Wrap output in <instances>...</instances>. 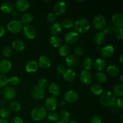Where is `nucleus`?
Returning a JSON list of instances; mask_svg holds the SVG:
<instances>
[{
  "mask_svg": "<svg viewBox=\"0 0 123 123\" xmlns=\"http://www.w3.org/2000/svg\"><path fill=\"white\" fill-rule=\"evenodd\" d=\"M48 85V82L45 78H41L38 80L37 86L43 90H45L47 88Z\"/></svg>",
  "mask_w": 123,
  "mask_h": 123,
  "instance_id": "obj_39",
  "label": "nucleus"
},
{
  "mask_svg": "<svg viewBox=\"0 0 123 123\" xmlns=\"http://www.w3.org/2000/svg\"><path fill=\"white\" fill-rule=\"evenodd\" d=\"M116 105L117 106V107L120 109H122L123 108V97H118L117 100H116Z\"/></svg>",
  "mask_w": 123,
  "mask_h": 123,
  "instance_id": "obj_50",
  "label": "nucleus"
},
{
  "mask_svg": "<svg viewBox=\"0 0 123 123\" xmlns=\"http://www.w3.org/2000/svg\"><path fill=\"white\" fill-rule=\"evenodd\" d=\"M6 100H5L4 99H2L1 101H0V105L3 106H4L5 105H6Z\"/></svg>",
  "mask_w": 123,
  "mask_h": 123,
  "instance_id": "obj_56",
  "label": "nucleus"
},
{
  "mask_svg": "<svg viewBox=\"0 0 123 123\" xmlns=\"http://www.w3.org/2000/svg\"><path fill=\"white\" fill-rule=\"evenodd\" d=\"M1 91H0V95H1Z\"/></svg>",
  "mask_w": 123,
  "mask_h": 123,
  "instance_id": "obj_63",
  "label": "nucleus"
},
{
  "mask_svg": "<svg viewBox=\"0 0 123 123\" xmlns=\"http://www.w3.org/2000/svg\"><path fill=\"white\" fill-rule=\"evenodd\" d=\"M96 81L100 84H105L106 82L107 81V76L103 72H98L97 74H96Z\"/></svg>",
  "mask_w": 123,
  "mask_h": 123,
  "instance_id": "obj_36",
  "label": "nucleus"
},
{
  "mask_svg": "<svg viewBox=\"0 0 123 123\" xmlns=\"http://www.w3.org/2000/svg\"><path fill=\"white\" fill-rule=\"evenodd\" d=\"M107 73L109 74L112 77H116L118 75L120 70L116 66L114 65H111L107 67Z\"/></svg>",
  "mask_w": 123,
  "mask_h": 123,
  "instance_id": "obj_28",
  "label": "nucleus"
},
{
  "mask_svg": "<svg viewBox=\"0 0 123 123\" xmlns=\"http://www.w3.org/2000/svg\"><path fill=\"white\" fill-rule=\"evenodd\" d=\"M92 24L96 30H102L106 26V19L103 14H96L92 19Z\"/></svg>",
  "mask_w": 123,
  "mask_h": 123,
  "instance_id": "obj_4",
  "label": "nucleus"
},
{
  "mask_svg": "<svg viewBox=\"0 0 123 123\" xmlns=\"http://www.w3.org/2000/svg\"><path fill=\"white\" fill-rule=\"evenodd\" d=\"M68 123H78L75 121H68Z\"/></svg>",
  "mask_w": 123,
  "mask_h": 123,
  "instance_id": "obj_60",
  "label": "nucleus"
},
{
  "mask_svg": "<svg viewBox=\"0 0 123 123\" xmlns=\"http://www.w3.org/2000/svg\"><path fill=\"white\" fill-rule=\"evenodd\" d=\"M67 70V69L66 68V66H64L63 64H59L57 66V70L58 71V72L60 74H62V75H64L66 73Z\"/></svg>",
  "mask_w": 123,
  "mask_h": 123,
  "instance_id": "obj_48",
  "label": "nucleus"
},
{
  "mask_svg": "<svg viewBox=\"0 0 123 123\" xmlns=\"http://www.w3.org/2000/svg\"><path fill=\"white\" fill-rule=\"evenodd\" d=\"M65 104H66V101L62 100L60 102V105H61V106H64V105Z\"/></svg>",
  "mask_w": 123,
  "mask_h": 123,
  "instance_id": "obj_57",
  "label": "nucleus"
},
{
  "mask_svg": "<svg viewBox=\"0 0 123 123\" xmlns=\"http://www.w3.org/2000/svg\"><path fill=\"white\" fill-rule=\"evenodd\" d=\"M74 28L75 32L78 34L85 33L90 28V21L85 18H80L74 24Z\"/></svg>",
  "mask_w": 123,
  "mask_h": 123,
  "instance_id": "obj_1",
  "label": "nucleus"
},
{
  "mask_svg": "<svg viewBox=\"0 0 123 123\" xmlns=\"http://www.w3.org/2000/svg\"><path fill=\"white\" fill-rule=\"evenodd\" d=\"M49 92L53 96V97H56L60 94V87L56 83H52L49 86Z\"/></svg>",
  "mask_w": 123,
  "mask_h": 123,
  "instance_id": "obj_25",
  "label": "nucleus"
},
{
  "mask_svg": "<svg viewBox=\"0 0 123 123\" xmlns=\"http://www.w3.org/2000/svg\"><path fill=\"white\" fill-rule=\"evenodd\" d=\"M123 74H122V75H121V76H120V80H121V83L123 82Z\"/></svg>",
  "mask_w": 123,
  "mask_h": 123,
  "instance_id": "obj_61",
  "label": "nucleus"
},
{
  "mask_svg": "<svg viewBox=\"0 0 123 123\" xmlns=\"http://www.w3.org/2000/svg\"><path fill=\"white\" fill-rule=\"evenodd\" d=\"M116 96L111 91H106L100 97V102L105 106H112L116 102Z\"/></svg>",
  "mask_w": 123,
  "mask_h": 123,
  "instance_id": "obj_2",
  "label": "nucleus"
},
{
  "mask_svg": "<svg viewBox=\"0 0 123 123\" xmlns=\"http://www.w3.org/2000/svg\"><path fill=\"white\" fill-rule=\"evenodd\" d=\"M11 123H24L22 119L19 117H15L11 121Z\"/></svg>",
  "mask_w": 123,
  "mask_h": 123,
  "instance_id": "obj_52",
  "label": "nucleus"
},
{
  "mask_svg": "<svg viewBox=\"0 0 123 123\" xmlns=\"http://www.w3.org/2000/svg\"></svg>",
  "mask_w": 123,
  "mask_h": 123,
  "instance_id": "obj_64",
  "label": "nucleus"
},
{
  "mask_svg": "<svg viewBox=\"0 0 123 123\" xmlns=\"http://www.w3.org/2000/svg\"><path fill=\"white\" fill-rule=\"evenodd\" d=\"M79 36L75 31H69L64 36V41L69 44H73L78 42Z\"/></svg>",
  "mask_w": 123,
  "mask_h": 123,
  "instance_id": "obj_10",
  "label": "nucleus"
},
{
  "mask_svg": "<svg viewBox=\"0 0 123 123\" xmlns=\"http://www.w3.org/2000/svg\"><path fill=\"white\" fill-rule=\"evenodd\" d=\"M82 66L84 68V70H89L91 69L94 66L93 61L90 58L86 57L84 59L82 62Z\"/></svg>",
  "mask_w": 123,
  "mask_h": 123,
  "instance_id": "obj_30",
  "label": "nucleus"
},
{
  "mask_svg": "<svg viewBox=\"0 0 123 123\" xmlns=\"http://www.w3.org/2000/svg\"><path fill=\"white\" fill-rule=\"evenodd\" d=\"M62 39L59 36H53L50 38V43L54 48H60L62 45Z\"/></svg>",
  "mask_w": 123,
  "mask_h": 123,
  "instance_id": "obj_27",
  "label": "nucleus"
},
{
  "mask_svg": "<svg viewBox=\"0 0 123 123\" xmlns=\"http://www.w3.org/2000/svg\"><path fill=\"white\" fill-rule=\"evenodd\" d=\"M105 35L102 32H97L95 34L94 37V41L95 43L97 44H102L105 42Z\"/></svg>",
  "mask_w": 123,
  "mask_h": 123,
  "instance_id": "obj_31",
  "label": "nucleus"
},
{
  "mask_svg": "<svg viewBox=\"0 0 123 123\" xmlns=\"http://www.w3.org/2000/svg\"><path fill=\"white\" fill-rule=\"evenodd\" d=\"M8 83V78L3 74H0V88L6 86Z\"/></svg>",
  "mask_w": 123,
  "mask_h": 123,
  "instance_id": "obj_45",
  "label": "nucleus"
},
{
  "mask_svg": "<svg viewBox=\"0 0 123 123\" xmlns=\"http://www.w3.org/2000/svg\"><path fill=\"white\" fill-rule=\"evenodd\" d=\"M2 55L6 58H8L11 56L12 54V49L10 46H5L2 49Z\"/></svg>",
  "mask_w": 123,
  "mask_h": 123,
  "instance_id": "obj_44",
  "label": "nucleus"
},
{
  "mask_svg": "<svg viewBox=\"0 0 123 123\" xmlns=\"http://www.w3.org/2000/svg\"><path fill=\"white\" fill-rule=\"evenodd\" d=\"M7 28L10 32L17 34L22 31L23 28V24L20 20H12L7 24Z\"/></svg>",
  "mask_w": 123,
  "mask_h": 123,
  "instance_id": "obj_5",
  "label": "nucleus"
},
{
  "mask_svg": "<svg viewBox=\"0 0 123 123\" xmlns=\"http://www.w3.org/2000/svg\"><path fill=\"white\" fill-rule=\"evenodd\" d=\"M9 106L12 111L15 112H18L21 109V106L16 101H12L10 103Z\"/></svg>",
  "mask_w": 123,
  "mask_h": 123,
  "instance_id": "obj_41",
  "label": "nucleus"
},
{
  "mask_svg": "<svg viewBox=\"0 0 123 123\" xmlns=\"http://www.w3.org/2000/svg\"><path fill=\"white\" fill-rule=\"evenodd\" d=\"M80 80L85 85H90L92 81V76L90 72L87 70H83L80 74Z\"/></svg>",
  "mask_w": 123,
  "mask_h": 123,
  "instance_id": "obj_12",
  "label": "nucleus"
},
{
  "mask_svg": "<svg viewBox=\"0 0 123 123\" xmlns=\"http://www.w3.org/2000/svg\"><path fill=\"white\" fill-rule=\"evenodd\" d=\"M23 32L25 37L30 40L34 39L37 35L36 28L31 25H26L23 27Z\"/></svg>",
  "mask_w": 123,
  "mask_h": 123,
  "instance_id": "obj_7",
  "label": "nucleus"
},
{
  "mask_svg": "<svg viewBox=\"0 0 123 123\" xmlns=\"http://www.w3.org/2000/svg\"><path fill=\"white\" fill-rule=\"evenodd\" d=\"M10 112L7 107L3 106L0 108V117L2 118H5L7 117L10 115Z\"/></svg>",
  "mask_w": 123,
  "mask_h": 123,
  "instance_id": "obj_43",
  "label": "nucleus"
},
{
  "mask_svg": "<svg viewBox=\"0 0 123 123\" xmlns=\"http://www.w3.org/2000/svg\"><path fill=\"white\" fill-rule=\"evenodd\" d=\"M114 94L115 96H118V97H121L123 96V85L122 84H117L114 87Z\"/></svg>",
  "mask_w": 123,
  "mask_h": 123,
  "instance_id": "obj_34",
  "label": "nucleus"
},
{
  "mask_svg": "<svg viewBox=\"0 0 123 123\" xmlns=\"http://www.w3.org/2000/svg\"><path fill=\"white\" fill-rule=\"evenodd\" d=\"M12 46L14 50H16V51L20 52L25 49V45L22 40L17 39L13 41V43H12Z\"/></svg>",
  "mask_w": 123,
  "mask_h": 123,
  "instance_id": "obj_26",
  "label": "nucleus"
},
{
  "mask_svg": "<svg viewBox=\"0 0 123 123\" xmlns=\"http://www.w3.org/2000/svg\"><path fill=\"white\" fill-rule=\"evenodd\" d=\"M0 123H8V122L6 119L1 118H0Z\"/></svg>",
  "mask_w": 123,
  "mask_h": 123,
  "instance_id": "obj_55",
  "label": "nucleus"
},
{
  "mask_svg": "<svg viewBox=\"0 0 123 123\" xmlns=\"http://www.w3.org/2000/svg\"><path fill=\"white\" fill-rule=\"evenodd\" d=\"M102 32L105 34H109L112 32V26H105L104 28L102 30Z\"/></svg>",
  "mask_w": 123,
  "mask_h": 123,
  "instance_id": "obj_51",
  "label": "nucleus"
},
{
  "mask_svg": "<svg viewBox=\"0 0 123 123\" xmlns=\"http://www.w3.org/2000/svg\"><path fill=\"white\" fill-rule=\"evenodd\" d=\"M112 32H114L116 38L118 40H123V28H117L115 26H112Z\"/></svg>",
  "mask_w": 123,
  "mask_h": 123,
  "instance_id": "obj_35",
  "label": "nucleus"
},
{
  "mask_svg": "<svg viewBox=\"0 0 123 123\" xmlns=\"http://www.w3.org/2000/svg\"><path fill=\"white\" fill-rule=\"evenodd\" d=\"M45 91L37 86H35L31 90V96L36 100H42L44 98Z\"/></svg>",
  "mask_w": 123,
  "mask_h": 123,
  "instance_id": "obj_13",
  "label": "nucleus"
},
{
  "mask_svg": "<svg viewBox=\"0 0 123 123\" xmlns=\"http://www.w3.org/2000/svg\"><path fill=\"white\" fill-rule=\"evenodd\" d=\"M61 25V26L66 28H72L74 26V22L72 19L67 18V19H65L62 20Z\"/></svg>",
  "mask_w": 123,
  "mask_h": 123,
  "instance_id": "obj_40",
  "label": "nucleus"
},
{
  "mask_svg": "<svg viewBox=\"0 0 123 123\" xmlns=\"http://www.w3.org/2000/svg\"><path fill=\"white\" fill-rule=\"evenodd\" d=\"M56 15L54 13H52V12H50L47 15V20H48V22L50 23L55 22V21L56 20Z\"/></svg>",
  "mask_w": 123,
  "mask_h": 123,
  "instance_id": "obj_46",
  "label": "nucleus"
},
{
  "mask_svg": "<svg viewBox=\"0 0 123 123\" xmlns=\"http://www.w3.org/2000/svg\"><path fill=\"white\" fill-rule=\"evenodd\" d=\"M50 31L54 36H58L62 31V26L58 22H55L50 27Z\"/></svg>",
  "mask_w": 123,
  "mask_h": 123,
  "instance_id": "obj_21",
  "label": "nucleus"
},
{
  "mask_svg": "<svg viewBox=\"0 0 123 123\" xmlns=\"http://www.w3.org/2000/svg\"><path fill=\"white\" fill-rule=\"evenodd\" d=\"M112 20L114 26L117 28H123V14L121 13H117L112 16Z\"/></svg>",
  "mask_w": 123,
  "mask_h": 123,
  "instance_id": "obj_15",
  "label": "nucleus"
},
{
  "mask_svg": "<svg viewBox=\"0 0 123 123\" xmlns=\"http://www.w3.org/2000/svg\"><path fill=\"white\" fill-rule=\"evenodd\" d=\"M90 122L91 123H102V120L100 117L98 115H94L91 117Z\"/></svg>",
  "mask_w": 123,
  "mask_h": 123,
  "instance_id": "obj_47",
  "label": "nucleus"
},
{
  "mask_svg": "<svg viewBox=\"0 0 123 123\" xmlns=\"http://www.w3.org/2000/svg\"><path fill=\"white\" fill-rule=\"evenodd\" d=\"M91 90L94 94L96 95V96H99L103 93V88L100 84H95L91 86Z\"/></svg>",
  "mask_w": 123,
  "mask_h": 123,
  "instance_id": "obj_29",
  "label": "nucleus"
},
{
  "mask_svg": "<svg viewBox=\"0 0 123 123\" xmlns=\"http://www.w3.org/2000/svg\"><path fill=\"white\" fill-rule=\"evenodd\" d=\"M66 62L67 66L69 67H74L78 64L79 59L75 54H69L66 56Z\"/></svg>",
  "mask_w": 123,
  "mask_h": 123,
  "instance_id": "obj_18",
  "label": "nucleus"
},
{
  "mask_svg": "<svg viewBox=\"0 0 123 123\" xmlns=\"http://www.w3.org/2000/svg\"><path fill=\"white\" fill-rule=\"evenodd\" d=\"M38 63L35 60H30L26 63L25 70L28 73H34L38 69Z\"/></svg>",
  "mask_w": 123,
  "mask_h": 123,
  "instance_id": "obj_20",
  "label": "nucleus"
},
{
  "mask_svg": "<svg viewBox=\"0 0 123 123\" xmlns=\"http://www.w3.org/2000/svg\"><path fill=\"white\" fill-rule=\"evenodd\" d=\"M56 123H64V121H61V120H59L58 121H56Z\"/></svg>",
  "mask_w": 123,
  "mask_h": 123,
  "instance_id": "obj_59",
  "label": "nucleus"
},
{
  "mask_svg": "<svg viewBox=\"0 0 123 123\" xmlns=\"http://www.w3.org/2000/svg\"><path fill=\"white\" fill-rule=\"evenodd\" d=\"M79 98V94L76 91L74 90H70L67 91L64 95L65 101L68 103H74Z\"/></svg>",
  "mask_w": 123,
  "mask_h": 123,
  "instance_id": "obj_11",
  "label": "nucleus"
},
{
  "mask_svg": "<svg viewBox=\"0 0 123 123\" xmlns=\"http://www.w3.org/2000/svg\"><path fill=\"white\" fill-rule=\"evenodd\" d=\"M123 55H121L120 57V61L121 62V64H123Z\"/></svg>",
  "mask_w": 123,
  "mask_h": 123,
  "instance_id": "obj_58",
  "label": "nucleus"
},
{
  "mask_svg": "<svg viewBox=\"0 0 123 123\" xmlns=\"http://www.w3.org/2000/svg\"><path fill=\"white\" fill-rule=\"evenodd\" d=\"M34 20V16L31 13H25V14L22 16L21 18V22L22 24H26V25H29L30 23L32 22Z\"/></svg>",
  "mask_w": 123,
  "mask_h": 123,
  "instance_id": "obj_32",
  "label": "nucleus"
},
{
  "mask_svg": "<svg viewBox=\"0 0 123 123\" xmlns=\"http://www.w3.org/2000/svg\"><path fill=\"white\" fill-rule=\"evenodd\" d=\"M2 96L5 100H12L15 97L16 91L12 86H6L2 90Z\"/></svg>",
  "mask_w": 123,
  "mask_h": 123,
  "instance_id": "obj_6",
  "label": "nucleus"
},
{
  "mask_svg": "<svg viewBox=\"0 0 123 123\" xmlns=\"http://www.w3.org/2000/svg\"><path fill=\"white\" fill-rule=\"evenodd\" d=\"M19 13H18V12H14L13 14H12V17H13L14 19H16V18L19 16Z\"/></svg>",
  "mask_w": 123,
  "mask_h": 123,
  "instance_id": "obj_54",
  "label": "nucleus"
},
{
  "mask_svg": "<svg viewBox=\"0 0 123 123\" xmlns=\"http://www.w3.org/2000/svg\"><path fill=\"white\" fill-rule=\"evenodd\" d=\"M94 67L97 70L102 72L106 67V62L104 59L98 58L94 61Z\"/></svg>",
  "mask_w": 123,
  "mask_h": 123,
  "instance_id": "obj_22",
  "label": "nucleus"
},
{
  "mask_svg": "<svg viewBox=\"0 0 123 123\" xmlns=\"http://www.w3.org/2000/svg\"><path fill=\"white\" fill-rule=\"evenodd\" d=\"M48 120L52 122H56L60 120V115L57 112L51 111L47 115Z\"/></svg>",
  "mask_w": 123,
  "mask_h": 123,
  "instance_id": "obj_37",
  "label": "nucleus"
},
{
  "mask_svg": "<svg viewBox=\"0 0 123 123\" xmlns=\"http://www.w3.org/2000/svg\"><path fill=\"white\" fill-rule=\"evenodd\" d=\"M12 68V63L8 59H3L0 61V72L2 74L7 73Z\"/></svg>",
  "mask_w": 123,
  "mask_h": 123,
  "instance_id": "obj_14",
  "label": "nucleus"
},
{
  "mask_svg": "<svg viewBox=\"0 0 123 123\" xmlns=\"http://www.w3.org/2000/svg\"><path fill=\"white\" fill-rule=\"evenodd\" d=\"M47 116V111L44 107L37 106L31 112V117L34 121H41Z\"/></svg>",
  "mask_w": 123,
  "mask_h": 123,
  "instance_id": "obj_3",
  "label": "nucleus"
},
{
  "mask_svg": "<svg viewBox=\"0 0 123 123\" xmlns=\"http://www.w3.org/2000/svg\"><path fill=\"white\" fill-rule=\"evenodd\" d=\"M0 9L4 13H10L14 10V5L10 2H4L1 5Z\"/></svg>",
  "mask_w": 123,
  "mask_h": 123,
  "instance_id": "obj_23",
  "label": "nucleus"
},
{
  "mask_svg": "<svg viewBox=\"0 0 123 123\" xmlns=\"http://www.w3.org/2000/svg\"><path fill=\"white\" fill-rule=\"evenodd\" d=\"M16 8L20 12H24L30 7V3L28 0H18L16 2Z\"/></svg>",
  "mask_w": 123,
  "mask_h": 123,
  "instance_id": "obj_19",
  "label": "nucleus"
},
{
  "mask_svg": "<svg viewBox=\"0 0 123 123\" xmlns=\"http://www.w3.org/2000/svg\"><path fill=\"white\" fill-rule=\"evenodd\" d=\"M70 52V47L68 45H67V44L61 45L59 48L58 53L62 56H67V55H69Z\"/></svg>",
  "mask_w": 123,
  "mask_h": 123,
  "instance_id": "obj_33",
  "label": "nucleus"
},
{
  "mask_svg": "<svg viewBox=\"0 0 123 123\" xmlns=\"http://www.w3.org/2000/svg\"><path fill=\"white\" fill-rule=\"evenodd\" d=\"M60 118L61 119L60 120L64 121V123H67L70 121V115L69 112L66 110H62L60 112Z\"/></svg>",
  "mask_w": 123,
  "mask_h": 123,
  "instance_id": "obj_38",
  "label": "nucleus"
},
{
  "mask_svg": "<svg viewBox=\"0 0 123 123\" xmlns=\"http://www.w3.org/2000/svg\"><path fill=\"white\" fill-rule=\"evenodd\" d=\"M114 53V48L112 45H106L100 49V54L103 58H109Z\"/></svg>",
  "mask_w": 123,
  "mask_h": 123,
  "instance_id": "obj_16",
  "label": "nucleus"
},
{
  "mask_svg": "<svg viewBox=\"0 0 123 123\" xmlns=\"http://www.w3.org/2000/svg\"><path fill=\"white\" fill-rule=\"evenodd\" d=\"M67 5L64 1H58L54 6V13L56 16H61L66 12Z\"/></svg>",
  "mask_w": 123,
  "mask_h": 123,
  "instance_id": "obj_8",
  "label": "nucleus"
},
{
  "mask_svg": "<svg viewBox=\"0 0 123 123\" xmlns=\"http://www.w3.org/2000/svg\"><path fill=\"white\" fill-rule=\"evenodd\" d=\"M8 83H9L12 86H16L20 83V79L18 76H11L8 78Z\"/></svg>",
  "mask_w": 123,
  "mask_h": 123,
  "instance_id": "obj_42",
  "label": "nucleus"
},
{
  "mask_svg": "<svg viewBox=\"0 0 123 123\" xmlns=\"http://www.w3.org/2000/svg\"><path fill=\"white\" fill-rule=\"evenodd\" d=\"M58 106V102L55 97H49L44 102V108L49 111H54Z\"/></svg>",
  "mask_w": 123,
  "mask_h": 123,
  "instance_id": "obj_9",
  "label": "nucleus"
},
{
  "mask_svg": "<svg viewBox=\"0 0 123 123\" xmlns=\"http://www.w3.org/2000/svg\"><path fill=\"white\" fill-rule=\"evenodd\" d=\"M38 65H39L40 67L44 69H48L50 67L51 65V61L47 56L45 55H42L40 56L38 61Z\"/></svg>",
  "mask_w": 123,
  "mask_h": 123,
  "instance_id": "obj_17",
  "label": "nucleus"
},
{
  "mask_svg": "<svg viewBox=\"0 0 123 123\" xmlns=\"http://www.w3.org/2000/svg\"><path fill=\"white\" fill-rule=\"evenodd\" d=\"M121 121H123V115H121Z\"/></svg>",
  "mask_w": 123,
  "mask_h": 123,
  "instance_id": "obj_62",
  "label": "nucleus"
},
{
  "mask_svg": "<svg viewBox=\"0 0 123 123\" xmlns=\"http://www.w3.org/2000/svg\"><path fill=\"white\" fill-rule=\"evenodd\" d=\"M62 76H63V78L65 80L71 82H73L76 76V74L73 70L69 68V69L67 70L66 73Z\"/></svg>",
  "mask_w": 123,
  "mask_h": 123,
  "instance_id": "obj_24",
  "label": "nucleus"
},
{
  "mask_svg": "<svg viewBox=\"0 0 123 123\" xmlns=\"http://www.w3.org/2000/svg\"><path fill=\"white\" fill-rule=\"evenodd\" d=\"M5 28L2 25H0V37H2L5 34Z\"/></svg>",
  "mask_w": 123,
  "mask_h": 123,
  "instance_id": "obj_53",
  "label": "nucleus"
},
{
  "mask_svg": "<svg viewBox=\"0 0 123 123\" xmlns=\"http://www.w3.org/2000/svg\"><path fill=\"white\" fill-rule=\"evenodd\" d=\"M84 48L82 46H78L74 49V52L75 54L78 55H82L84 54Z\"/></svg>",
  "mask_w": 123,
  "mask_h": 123,
  "instance_id": "obj_49",
  "label": "nucleus"
}]
</instances>
